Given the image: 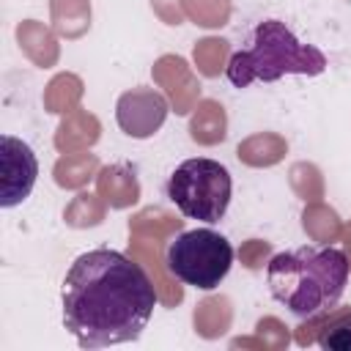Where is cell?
<instances>
[{
  "label": "cell",
  "instance_id": "obj_11",
  "mask_svg": "<svg viewBox=\"0 0 351 351\" xmlns=\"http://www.w3.org/2000/svg\"><path fill=\"white\" fill-rule=\"evenodd\" d=\"M99 132H101V126H99L96 115L77 110V112H69V118L58 126L55 145H58V151H63V154L88 151V148L99 140Z\"/></svg>",
  "mask_w": 351,
  "mask_h": 351
},
{
  "label": "cell",
  "instance_id": "obj_21",
  "mask_svg": "<svg viewBox=\"0 0 351 351\" xmlns=\"http://www.w3.org/2000/svg\"><path fill=\"white\" fill-rule=\"evenodd\" d=\"M151 8L165 25H181L184 22V11H181L178 0H151Z\"/></svg>",
  "mask_w": 351,
  "mask_h": 351
},
{
  "label": "cell",
  "instance_id": "obj_15",
  "mask_svg": "<svg viewBox=\"0 0 351 351\" xmlns=\"http://www.w3.org/2000/svg\"><path fill=\"white\" fill-rule=\"evenodd\" d=\"M99 167V159L96 154H88V151H71V154H63L55 167H52V176H55V184L63 186V189H82L93 173Z\"/></svg>",
  "mask_w": 351,
  "mask_h": 351
},
{
  "label": "cell",
  "instance_id": "obj_6",
  "mask_svg": "<svg viewBox=\"0 0 351 351\" xmlns=\"http://www.w3.org/2000/svg\"><path fill=\"white\" fill-rule=\"evenodd\" d=\"M38 176V159L27 143L14 134L0 137V206L11 208L22 203Z\"/></svg>",
  "mask_w": 351,
  "mask_h": 351
},
{
  "label": "cell",
  "instance_id": "obj_20",
  "mask_svg": "<svg viewBox=\"0 0 351 351\" xmlns=\"http://www.w3.org/2000/svg\"><path fill=\"white\" fill-rule=\"evenodd\" d=\"M66 222L71 225V228H88V225H99L101 219H104V206L93 197V195H88V192H80L74 200H71V206L66 208Z\"/></svg>",
  "mask_w": 351,
  "mask_h": 351
},
{
  "label": "cell",
  "instance_id": "obj_22",
  "mask_svg": "<svg viewBox=\"0 0 351 351\" xmlns=\"http://www.w3.org/2000/svg\"><path fill=\"white\" fill-rule=\"evenodd\" d=\"M269 255V244L266 241H258V239H252L244 250H241V258H244V266H250V269H258V266H263V258Z\"/></svg>",
  "mask_w": 351,
  "mask_h": 351
},
{
  "label": "cell",
  "instance_id": "obj_12",
  "mask_svg": "<svg viewBox=\"0 0 351 351\" xmlns=\"http://www.w3.org/2000/svg\"><path fill=\"white\" fill-rule=\"evenodd\" d=\"M16 41H19V49L41 69L52 66L58 60V41L55 36L36 19H25L19 22L16 27Z\"/></svg>",
  "mask_w": 351,
  "mask_h": 351
},
{
  "label": "cell",
  "instance_id": "obj_13",
  "mask_svg": "<svg viewBox=\"0 0 351 351\" xmlns=\"http://www.w3.org/2000/svg\"><path fill=\"white\" fill-rule=\"evenodd\" d=\"M285 151H288V143L280 134L261 132V134H252L244 143H239L236 156H239V162H244L250 167H271L285 156Z\"/></svg>",
  "mask_w": 351,
  "mask_h": 351
},
{
  "label": "cell",
  "instance_id": "obj_17",
  "mask_svg": "<svg viewBox=\"0 0 351 351\" xmlns=\"http://www.w3.org/2000/svg\"><path fill=\"white\" fill-rule=\"evenodd\" d=\"M184 14L200 27H222L230 16V0H181Z\"/></svg>",
  "mask_w": 351,
  "mask_h": 351
},
{
  "label": "cell",
  "instance_id": "obj_2",
  "mask_svg": "<svg viewBox=\"0 0 351 351\" xmlns=\"http://www.w3.org/2000/svg\"><path fill=\"white\" fill-rule=\"evenodd\" d=\"M348 274L351 263L335 247H296L271 255L266 263L271 296L302 318L335 307L348 285Z\"/></svg>",
  "mask_w": 351,
  "mask_h": 351
},
{
  "label": "cell",
  "instance_id": "obj_5",
  "mask_svg": "<svg viewBox=\"0 0 351 351\" xmlns=\"http://www.w3.org/2000/svg\"><path fill=\"white\" fill-rule=\"evenodd\" d=\"M230 266L233 247L222 233L211 228L184 230L167 244V269L184 285L214 291L228 277Z\"/></svg>",
  "mask_w": 351,
  "mask_h": 351
},
{
  "label": "cell",
  "instance_id": "obj_3",
  "mask_svg": "<svg viewBox=\"0 0 351 351\" xmlns=\"http://www.w3.org/2000/svg\"><path fill=\"white\" fill-rule=\"evenodd\" d=\"M326 71V55L302 44L293 30L280 19H266L252 30V44L230 55L225 74L233 88H250L255 80L277 82L285 74L318 77Z\"/></svg>",
  "mask_w": 351,
  "mask_h": 351
},
{
  "label": "cell",
  "instance_id": "obj_18",
  "mask_svg": "<svg viewBox=\"0 0 351 351\" xmlns=\"http://www.w3.org/2000/svg\"><path fill=\"white\" fill-rule=\"evenodd\" d=\"M228 41L225 38H203L195 44V66L203 77H217L225 69Z\"/></svg>",
  "mask_w": 351,
  "mask_h": 351
},
{
  "label": "cell",
  "instance_id": "obj_4",
  "mask_svg": "<svg viewBox=\"0 0 351 351\" xmlns=\"http://www.w3.org/2000/svg\"><path fill=\"white\" fill-rule=\"evenodd\" d=\"M230 192H233V181L228 167L206 156L184 159L167 181V197L176 203V208L184 217L208 225L225 217L230 206Z\"/></svg>",
  "mask_w": 351,
  "mask_h": 351
},
{
  "label": "cell",
  "instance_id": "obj_14",
  "mask_svg": "<svg viewBox=\"0 0 351 351\" xmlns=\"http://www.w3.org/2000/svg\"><path fill=\"white\" fill-rule=\"evenodd\" d=\"M52 27L63 38H80L90 27V0H49Z\"/></svg>",
  "mask_w": 351,
  "mask_h": 351
},
{
  "label": "cell",
  "instance_id": "obj_16",
  "mask_svg": "<svg viewBox=\"0 0 351 351\" xmlns=\"http://www.w3.org/2000/svg\"><path fill=\"white\" fill-rule=\"evenodd\" d=\"M80 96H82L80 77H74V74H58V77H52V82L44 90V104H47L49 112L66 115V112H74V104L80 101Z\"/></svg>",
  "mask_w": 351,
  "mask_h": 351
},
{
  "label": "cell",
  "instance_id": "obj_8",
  "mask_svg": "<svg viewBox=\"0 0 351 351\" xmlns=\"http://www.w3.org/2000/svg\"><path fill=\"white\" fill-rule=\"evenodd\" d=\"M315 329V343L329 351H351V310L348 307H329L307 318L302 324Z\"/></svg>",
  "mask_w": 351,
  "mask_h": 351
},
{
  "label": "cell",
  "instance_id": "obj_19",
  "mask_svg": "<svg viewBox=\"0 0 351 351\" xmlns=\"http://www.w3.org/2000/svg\"><path fill=\"white\" fill-rule=\"evenodd\" d=\"M302 225H304V230L315 241H332L337 236V230H340L337 214L332 208H326V206H310V208H304V222Z\"/></svg>",
  "mask_w": 351,
  "mask_h": 351
},
{
  "label": "cell",
  "instance_id": "obj_9",
  "mask_svg": "<svg viewBox=\"0 0 351 351\" xmlns=\"http://www.w3.org/2000/svg\"><path fill=\"white\" fill-rule=\"evenodd\" d=\"M99 197L110 208H126L140 200V184L123 165H110L99 173Z\"/></svg>",
  "mask_w": 351,
  "mask_h": 351
},
{
  "label": "cell",
  "instance_id": "obj_1",
  "mask_svg": "<svg viewBox=\"0 0 351 351\" xmlns=\"http://www.w3.org/2000/svg\"><path fill=\"white\" fill-rule=\"evenodd\" d=\"M60 304L63 326L80 348H107L143 335L156 307V288L137 261L99 247L74 258Z\"/></svg>",
  "mask_w": 351,
  "mask_h": 351
},
{
  "label": "cell",
  "instance_id": "obj_10",
  "mask_svg": "<svg viewBox=\"0 0 351 351\" xmlns=\"http://www.w3.org/2000/svg\"><path fill=\"white\" fill-rule=\"evenodd\" d=\"M228 134V115L225 107L214 99H203L195 104V112L189 118V137L200 145H217Z\"/></svg>",
  "mask_w": 351,
  "mask_h": 351
},
{
  "label": "cell",
  "instance_id": "obj_7",
  "mask_svg": "<svg viewBox=\"0 0 351 351\" xmlns=\"http://www.w3.org/2000/svg\"><path fill=\"white\" fill-rule=\"evenodd\" d=\"M167 112H170L167 99L162 93H156L154 88L123 90L115 104V121H118L121 132L134 140H145V137L156 134L162 129Z\"/></svg>",
  "mask_w": 351,
  "mask_h": 351
}]
</instances>
